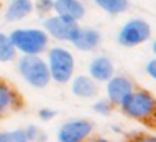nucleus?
<instances>
[{
  "mask_svg": "<svg viewBox=\"0 0 156 142\" xmlns=\"http://www.w3.org/2000/svg\"><path fill=\"white\" fill-rule=\"evenodd\" d=\"M72 44L79 49V50H94L99 44H101V34L94 29H79L77 35L74 37Z\"/></svg>",
  "mask_w": 156,
  "mask_h": 142,
  "instance_id": "f8f14e48",
  "label": "nucleus"
},
{
  "mask_svg": "<svg viewBox=\"0 0 156 142\" xmlns=\"http://www.w3.org/2000/svg\"><path fill=\"white\" fill-rule=\"evenodd\" d=\"M54 10L57 15L72 20H81L86 15V7L82 0H54Z\"/></svg>",
  "mask_w": 156,
  "mask_h": 142,
  "instance_id": "9d476101",
  "label": "nucleus"
},
{
  "mask_svg": "<svg viewBox=\"0 0 156 142\" xmlns=\"http://www.w3.org/2000/svg\"><path fill=\"white\" fill-rule=\"evenodd\" d=\"M15 47L12 44L10 37L5 34H0V62H10L15 59Z\"/></svg>",
  "mask_w": 156,
  "mask_h": 142,
  "instance_id": "dca6fc26",
  "label": "nucleus"
},
{
  "mask_svg": "<svg viewBox=\"0 0 156 142\" xmlns=\"http://www.w3.org/2000/svg\"><path fill=\"white\" fill-rule=\"evenodd\" d=\"M119 109L131 120H136L143 127L156 132V97L149 90L134 87Z\"/></svg>",
  "mask_w": 156,
  "mask_h": 142,
  "instance_id": "f257e3e1",
  "label": "nucleus"
},
{
  "mask_svg": "<svg viewBox=\"0 0 156 142\" xmlns=\"http://www.w3.org/2000/svg\"><path fill=\"white\" fill-rule=\"evenodd\" d=\"M0 142H29L25 130H2L0 132Z\"/></svg>",
  "mask_w": 156,
  "mask_h": 142,
  "instance_id": "f3484780",
  "label": "nucleus"
},
{
  "mask_svg": "<svg viewBox=\"0 0 156 142\" xmlns=\"http://www.w3.org/2000/svg\"><path fill=\"white\" fill-rule=\"evenodd\" d=\"M151 37V27L143 19H133L126 22L118 34V42L124 47H136L144 44Z\"/></svg>",
  "mask_w": 156,
  "mask_h": 142,
  "instance_id": "423d86ee",
  "label": "nucleus"
},
{
  "mask_svg": "<svg viewBox=\"0 0 156 142\" xmlns=\"http://www.w3.org/2000/svg\"><path fill=\"white\" fill-rule=\"evenodd\" d=\"M32 10H34L32 0H10L7 12H5V19L9 22H17L25 19Z\"/></svg>",
  "mask_w": 156,
  "mask_h": 142,
  "instance_id": "ddd939ff",
  "label": "nucleus"
},
{
  "mask_svg": "<svg viewBox=\"0 0 156 142\" xmlns=\"http://www.w3.org/2000/svg\"><path fill=\"white\" fill-rule=\"evenodd\" d=\"M19 72L24 77V80L35 89H44L51 82L47 62H44L39 55L24 54V57H20L19 60Z\"/></svg>",
  "mask_w": 156,
  "mask_h": 142,
  "instance_id": "7ed1b4c3",
  "label": "nucleus"
},
{
  "mask_svg": "<svg viewBox=\"0 0 156 142\" xmlns=\"http://www.w3.org/2000/svg\"><path fill=\"white\" fill-rule=\"evenodd\" d=\"M25 107V99L22 92L9 79L0 77V117H9L10 114L20 112Z\"/></svg>",
  "mask_w": 156,
  "mask_h": 142,
  "instance_id": "39448f33",
  "label": "nucleus"
},
{
  "mask_svg": "<svg viewBox=\"0 0 156 142\" xmlns=\"http://www.w3.org/2000/svg\"><path fill=\"white\" fill-rule=\"evenodd\" d=\"M94 135V125L91 120L77 119L69 120L59 129V142H89V139Z\"/></svg>",
  "mask_w": 156,
  "mask_h": 142,
  "instance_id": "6e6552de",
  "label": "nucleus"
},
{
  "mask_svg": "<svg viewBox=\"0 0 156 142\" xmlns=\"http://www.w3.org/2000/svg\"><path fill=\"white\" fill-rule=\"evenodd\" d=\"M89 142H109L108 139H102V137H96V135H92L91 139H89Z\"/></svg>",
  "mask_w": 156,
  "mask_h": 142,
  "instance_id": "4be33fe9",
  "label": "nucleus"
},
{
  "mask_svg": "<svg viewBox=\"0 0 156 142\" xmlns=\"http://www.w3.org/2000/svg\"><path fill=\"white\" fill-rule=\"evenodd\" d=\"M94 2L104 12H108V14H111V15H119V14H122V12H126L129 7L128 0H94Z\"/></svg>",
  "mask_w": 156,
  "mask_h": 142,
  "instance_id": "2eb2a0df",
  "label": "nucleus"
},
{
  "mask_svg": "<svg viewBox=\"0 0 156 142\" xmlns=\"http://www.w3.org/2000/svg\"><path fill=\"white\" fill-rule=\"evenodd\" d=\"M72 92H74L77 97L82 99H89V97H94L98 94V85H96L94 79L91 77H77L74 79L72 82Z\"/></svg>",
  "mask_w": 156,
  "mask_h": 142,
  "instance_id": "4468645a",
  "label": "nucleus"
},
{
  "mask_svg": "<svg viewBox=\"0 0 156 142\" xmlns=\"http://www.w3.org/2000/svg\"><path fill=\"white\" fill-rule=\"evenodd\" d=\"M122 142H156V135L151 132H143V130H136L131 132L124 137Z\"/></svg>",
  "mask_w": 156,
  "mask_h": 142,
  "instance_id": "a211bd4d",
  "label": "nucleus"
},
{
  "mask_svg": "<svg viewBox=\"0 0 156 142\" xmlns=\"http://www.w3.org/2000/svg\"><path fill=\"white\" fill-rule=\"evenodd\" d=\"M51 79L57 84H67L74 74V57L69 50L62 47H54L49 50V62H47Z\"/></svg>",
  "mask_w": 156,
  "mask_h": 142,
  "instance_id": "20e7f679",
  "label": "nucleus"
},
{
  "mask_svg": "<svg viewBox=\"0 0 156 142\" xmlns=\"http://www.w3.org/2000/svg\"><path fill=\"white\" fill-rule=\"evenodd\" d=\"M35 8L41 14H47V12L54 10V0H37L35 2Z\"/></svg>",
  "mask_w": 156,
  "mask_h": 142,
  "instance_id": "6ab92c4d",
  "label": "nucleus"
},
{
  "mask_svg": "<svg viewBox=\"0 0 156 142\" xmlns=\"http://www.w3.org/2000/svg\"><path fill=\"white\" fill-rule=\"evenodd\" d=\"M153 50H154V54H156V40H154V44H153Z\"/></svg>",
  "mask_w": 156,
  "mask_h": 142,
  "instance_id": "5701e85b",
  "label": "nucleus"
},
{
  "mask_svg": "<svg viewBox=\"0 0 156 142\" xmlns=\"http://www.w3.org/2000/svg\"><path fill=\"white\" fill-rule=\"evenodd\" d=\"M136 85L133 84V80L126 75H118V77H111L108 80V97L109 102L112 104V107H119V105L124 102V99L128 97L133 92Z\"/></svg>",
  "mask_w": 156,
  "mask_h": 142,
  "instance_id": "1a4fd4ad",
  "label": "nucleus"
},
{
  "mask_svg": "<svg viewBox=\"0 0 156 142\" xmlns=\"http://www.w3.org/2000/svg\"><path fill=\"white\" fill-rule=\"evenodd\" d=\"M89 72H91V77L98 82H108L109 79L114 75V65H112L111 59L104 57H96L94 60L89 65Z\"/></svg>",
  "mask_w": 156,
  "mask_h": 142,
  "instance_id": "9b49d317",
  "label": "nucleus"
},
{
  "mask_svg": "<svg viewBox=\"0 0 156 142\" xmlns=\"http://www.w3.org/2000/svg\"><path fill=\"white\" fill-rule=\"evenodd\" d=\"M10 40L15 50H20L27 55H39L47 49L49 37L44 30L39 29H17L10 32Z\"/></svg>",
  "mask_w": 156,
  "mask_h": 142,
  "instance_id": "f03ea898",
  "label": "nucleus"
},
{
  "mask_svg": "<svg viewBox=\"0 0 156 142\" xmlns=\"http://www.w3.org/2000/svg\"><path fill=\"white\" fill-rule=\"evenodd\" d=\"M44 29L49 35H52L57 40L72 42L81 27L77 25V20L62 17V15H54L44 20Z\"/></svg>",
  "mask_w": 156,
  "mask_h": 142,
  "instance_id": "0eeeda50",
  "label": "nucleus"
},
{
  "mask_svg": "<svg viewBox=\"0 0 156 142\" xmlns=\"http://www.w3.org/2000/svg\"><path fill=\"white\" fill-rule=\"evenodd\" d=\"M94 109H96V110H98V112H102V114H108V112L109 110H111V109H112V104H111V102H99V104H96L94 105Z\"/></svg>",
  "mask_w": 156,
  "mask_h": 142,
  "instance_id": "aec40b11",
  "label": "nucleus"
},
{
  "mask_svg": "<svg viewBox=\"0 0 156 142\" xmlns=\"http://www.w3.org/2000/svg\"><path fill=\"white\" fill-rule=\"evenodd\" d=\"M146 72L156 80V59H153V60H149L146 64Z\"/></svg>",
  "mask_w": 156,
  "mask_h": 142,
  "instance_id": "412c9836",
  "label": "nucleus"
}]
</instances>
